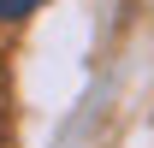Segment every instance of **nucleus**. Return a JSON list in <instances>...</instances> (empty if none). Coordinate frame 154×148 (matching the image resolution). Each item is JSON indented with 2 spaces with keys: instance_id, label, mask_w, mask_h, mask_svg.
I'll return each mask as SVG.
<instances>
[{
  "instance_id": "obj_1",
  "label": "nucleus",
  "mask_w": 154,
  "mask_h": 148,
  "mask_svg": "<svg viewBox=\"0 0 154 148\" xmlns=\"http://www.w3.org/2000/svg\"><path fill=\"white\" fill-rule=\"evenodd\" d=\"M42 0H0V24H18V18H30Z\"/></svg>"
},
{
  "instance_id": "obj_2",
  "label": "nucleus",
  "mask_w": 154,
  "mask_h": 148,
  "mask_svg": "<svg viewBox=\"0 0 154 148\" xmlns=\"http://www.w3.org/2000/svg\"><path fill=\"white\" fill-rule=\"evenodd\" d=\"M6 130H12V89H6V71H0V142H6Z\"/></svg>"
}]
</instances>
